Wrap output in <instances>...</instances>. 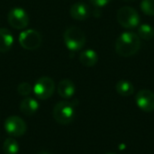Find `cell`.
<instances>
[{"label": "cell", "instance_id": "obj_10", "mask_svg": "<svg viewBox=\"0 0 154 154\" xmlns=\"http://www.w3.org/2000/svg\"><path fill=\"white\" fill-rule=\"evenodd\" d=\"M69 14L77 21H85L90 16V9L84 3H75L70 6Z\"/></svg>", "mask_w": 154, "mask_h": 154}, {"label": "cell", "instance_id": "obj_5", "mask_svg": "<svg viewBox=\"0 0 154 154\" xmlns=\"http://www.w3.org/2000/svg\"><path fill=\"white\" fill-rule=\"evenodd\" d=\"M18 41L23 49L26 51H35L42 45V37L38 31L27 29L20 33Z\"/></svg>", "mask_w": 154, "mask_h": 154}, {"label": "cell", "instance_id": "obj_15", "mask_svg": "<svg viewBox=\"0 0 154 154\" xmlns=\"http://www.w3.org/2000/svg\"><path fill=\"white\" fill-rule=\"evenodd\" d=\"M116 92L122 97H129L133 95L134 92V85L130 81L125 80V79L119 80L116 83Z\"/></svg>", "mask_w": 154, "mask_h": 154}, {"label": "cell", "instance_id": "obj_7", "mask_svg": "<svg viewBox=\"0 0 154 154\" xmlns=\"http://www.w3.org/2000/svg\"><path fill=\"white\" fill-rule=\"evenodd\" d=\"M7 21L10 26L14 29L23 30L29 24V16L24 9L21 7H14L8 12Z\"/></svg>", "mask_w": 154, "mask_h": 154}, {"label": "cell", "instance_id": "obj_13", "mask_svg": "<svg viewBox=\"0 0 154 154\" xmlns=\"http://www.w3.org/2000/svg\"><path fill=\"white\" fill-rule=\"evenodd\" d=\"M79 62L85 67H93L98 61L97 53L91 49L84 50L79 53Z\"/></svg>", "mask_w": 154, "mask_h": 154}, {"label": "cell", "instance_id": "obj_16", "mask_svg": "<svg viewBox=\"0 0 154 154\" xmlns=\"http://www.w3.org/2000/svg\"><path fill=\"white\" fill-rule=\"evenodd\" d=\"M3 152L5 154H17L19 152L18 143L12 137L5 139L3 143Z\"/></svg>", "mask_w": 154, "mask_h": 154}, {"label": "cell", "instance_id": "obj_17", "mask_svg": "<svg viewBox=\"0 0 154 154\" xmlns=\"http://www.w3.org/2000/svg\"><path fill=\"white\" fill-rule=\"evenodd\" d=\"M138 36L140 39L150 41L154 37V29L150 24H142L138 29Z\"/></svg>", "mask_w": 154, "mask_h": 154}, {"label": "cell", "instance_id": "obj_6", "mask_svg": "<svg viewBox=\"0 0 154 154\" xmlns=\"http://www.w3.org/2000/svg\"><path fill=\"white\" fill-rule=\"evenodd\" d=\"M55 91V82L50 77H41L33 86L32 92L38 99L46 100L50 98Z\"/></svg>", "mask_w": 154, "mask_h": 154}, {"label": "cell", "instance_id": "obj_19", "mask_svg": "<svg viewBox=\"0 0 154 154\" xmlns=\"http://www.w3.org/2000/svg\"><path fill=\"white\" fill-rule=\"evenodd\" d=\"M33 87L28 82H22L18 85L17 87V92L20 96L22 97H28L32 92Z\"/></svg>", "mask_w": 154, "mask_h": 154}, {"label": "cell", "instance_id": "obj_2", "mask_svg": "<svg viewBox=\"0 0 154 154\" xmlns=\"http://www.w3.org/2000/svg\"><path fill=\"white\" fill-rule=\"evenodd\" d=\"M63 41L68 50L70 51H80L85 46L87 39L84 32L80 28L70 26L65 30L63 33Z\"/></svg>", "mask_w": 154, "mask_h": 154}, {"label": "cell", "instance_id": "obj_21", "mask_svg": "<svg viewBox=\"0 0 154 154\" xmlns=\"http://www.w3.org/2000/svg\"><path fill=\"white\" fill-rule=\"evenodd\" d=\"M39 154H50V153H48V152H40Z\"/></svg>", "mask_w": 154, "mask_h": 154}, {"label": "cell", "instance_id": "obj_3", "mask_svg": "<svg viewBox=\"0 0 154 154\" xmlns=\"http://www.w3.org/2000/svg\"><path fill=\"white\" fill-rule=\"evenodd\" d=\"M53 119L61 125H67L73 122L75 117V108L69 101H60L55 105L52 111Z\"/></svg>", "mask_w": 154, "mask_h": 154}, {"label": "cell", "instance_id": "obj_12", "mask_svg": "<svg viewBox=\"0 0 154 154\" xmlns=\"http://www.w3.org/2000/svg\"><path fill=\"white\" fill-rule=\"evenodd\" d=\"M38 108H39V104H38L37 100L32 97H24L21 101L20 106H19L21 113L27 116L34 115L37 112Z\"/></svg>", "mask_w": 154, "mask_h": 154}, {"label": "cell", "instance_id": "obj_18", "mask_svg": "<svg viewBox=\"0 0 154 154\" xmlns=\"http://www.w3.org/2000/svg\"><path fill=\"white\" fill-rule=\"evenodd\" d=\"M143 13L148 16L154 15V0H143L140 4Z\"/></svg>", "mask_w": 154, "mask_h": 154}, {"label": "cell", "instance_id": "obj_4", "mask_svg": "<svg viewBox=\"0 0 154 154\" xmlns=\"http://www.w3.org/2000/svg\"><path fill=\"white\" fill-rule=\"evenodd\" d=\"M118 23L125 29H133L139 25V13L131 6H123L117 11L116 14Z\"/></svg>", "mask_w": 154, "mask_h": 154}, {"label": "cell", "instance_id": "obj_14", "mask_svg": "<svg viewBox=\"0 0 154 154\" xmlns=\"http://www.w3.org/2000/svg\"><path fill=\"white\" fill-rule=\"evenodd\" d=\"M14 43V36L6 28H0V52H7Z\"/></svg>", "mask_w": 154, "mask_h": 154}, {"label": "cell", "instance_id": "obj_1", "mask_svg": "<svg viewBox=\"0 0 154 154\" xmlns=\"http://www.w3.org/2000/svg\"><path fill=\"white\" fill-rule=\"evenodd\" d=\"M141 48V39L135 32H123L116 42V51L121 57H131Z\"/></svg>", "mask_w": 154, "mask_h": 154}, {"label": "cell", "instance_id": "obj_23", "mask_svg": "<svg viewBox=\"0 0 154 154\" xmlns=\"http://www.w3.org/2000/svg\"><path fill=\"white\" fill-rule=\"evenodd\" d=\"M106 154H115V153H106Z\"/></svg>", "mask_w": 154, "mask_h": 154}, {"label": "cell", "instance_id": "obj_9", "mask_svg": "<svg viewBox=\"0 0 154 154\" xmlns=\"http://www.w3.org/2000/svg\"><path fill=\"white\" fill-rule=\"evenodd\" d=\"M135 101L137 106L145 113L154 111V93L148 89H143L136 94Z\"/></svg>", "mask_w": 154, "mask_h": 154}, {"label": "cell", "instance_id": "obj_8", "mask_svg": "<svg viewBox=\"0 0 154 154\" xmlns=\"http://www.w3.org/2000/svg\"><path fill=\"white\" fill-rule=\"evenodd\" d=\"M5 132L11 137H21L27 130L26 123L17 116H12L5 119L4 123Z\"/></svg>", "mask_w": 154, "mask_h": 154}, {"label": "cell", "instance_id": "obj_20", "mask_svg": "<svg viewBox=\"0 0 154 154\" xmlns=\"http://www.w3.org/2000/svg\"><path fill=\"white\" fill-rule=\"evenodd\" d=\"M90 3L96 7H102L106 5L111 0H89Z\"/></svg>", "mask_w": 154, "mask_h": 154}, {"label": "cell", "instance_id": "obj_11", "mask_svg": "<svg viewBox=\"0 0 154 154\" xmlns=\"http://www.w3.org/2000/svg\"><path fill=\"white\" fill-rule=\"evenodd\" d=\"M76 91V88L74 83L68 79H62L59 82L57 87V92L59 96L64 99H69L71 98Z\"/></svg>", "mask_w": 154, "mask_h": 154}, {"label": "cell", "instance_id": "obj_22", "mask_svg": "<svg viewBox=\"0 0 154 154\" xmlns=\"http://www.w3.org/2000/svg\"><path fill=\"white\" fill-rule=\"evenodd\" d=\"M123 1H125V2H133V1H135V0H123Z\"/></svg>", "mask_w": 154, "mask_h": 154}]
</instances>
